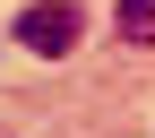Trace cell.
<instances>
[{
    "instance_id": "1",
    "label": "cell",
    "mask_w": 155,
    "mask_h": 138,
    "mask_svg": "<svg viewBox=\"0 0 155 138\" xmlns=\"http://www.w3.org/2000/svg\"><path fill=\"white\" fill-rule=\"evenodd\" d=\"M9 35H17L26 52H43V61H69V52L86 43V17H78V0H26Z\"/></svg>"
},
{
    "instance_id": "2",
    "label": "cell",
    "mask_w": 155,
    "mask_h": 138,
    "mask_svg": "<svg viewBox=\"0 0 155 138\" xmlns=\"http://www.w3.org/2000/svg\"><path fill=\"white\" fill-rule=\"evenodd\" d=\"M112 26H121V43H155V0H121Z\"/></svg>"
}]
</instances>
